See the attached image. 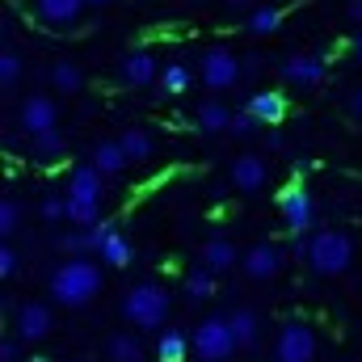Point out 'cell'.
Wrapping results in <instances>:
<instances>
[{
  "label": "cell",
  "mask_w": 362,
  "mask_h": 362,
  "mask_svg": "<svg viewBox=\"0 0 362 362\" xmlns=\"http://www.w3.org/2000/svg\"><path fill=\"white\" fill-rule=\"evenodd\" d=\"M59 249H64L68 257L93 253V245H89V228H81V232H68V236H59Z\"/></svg>",
  "instance_id": "cell-32"
},
{
  "label": "cell",
  "mask_w": 362,
  "mask_h": 362,
  "mask_svg": "<svg viewBox=\"0 0 362 362\" xmlns=\"http://www.w3.org/2000/svg\"><path fill=\"white\" fill-rule=\"evenodd\" d=\"M101 173L93 165H76L68 177V219L76 228H93L101 219Z\"/></svg>",
  "instance_id": "cell-3"
},
{
  "label": "cell",
  "mask_w": 362,
  "mask_h": 362,
  "mask_svg": "<svg viewBox=\"0 0 362 362\" xmlns=\"http://www.w3.org/2000/svg\"><path fill=\"white\" fill-rule=\"evenodd\" d=\"M245 30H249L253 38H270V34H278V30H282V8H274V4H257V8H249Z\"/></svg>",
  "instance_id": "cell-21"
},
{
  "label": "cell",
  "mask_w": 362,
  "mask_h": 362,
  "mask_svg": "<svg viewBox=\"0 0 362 362\" xmlns=\"http://www.w3.org/2000/svg\"><path fill=\"white\" fill-rule=\"evenodd\" d=\"M278 215H282L286 232H295V236H303V232L316 223V202H312V194H308L303 181H291V185L278 194Z\"/></svg>",
  "instance_id": "cell-8"
},
{
  "label": "cell",
  "mask_w": 362,
  "mask_h": 362,
  "mask_svg": "<svg viewBox=\"0 0 362 362\" xmlns=\"http://www.w3.org/2000/svg\"><path fill=\"white\" fill-rule=\"evenodd\" d=\"M185 295H189V299H211V295H215V274L206 270V266L189 270L185 274Z\"/></svg>",
  "instance_id": "cell-29"
},
{
  "label": "cell",
  "mask_w": 362,
  "mask_h": 362,
  "mask_svg": "<svg viewBox=\"0 0 362 362\" xmlns=\"http://www.w3.org/2000/svg\"><path fill=\"white\" fill-rule=\"evenodd\" d=\"M346 17H350L354 25H362V0H346Z\"/></svg>",
  "instance_id": "cell-36"
},
{
  "label": "cell",
  "mask_w": 362,
  "mask_h": 362,
  "mask_svg": "<svg viewBox=\"0 0 362 362\" xmlns=\"http://www.w3.org/2000/svg\"><path fill=\"white\" fill-rule=\"evenodd\" d=\"M228 320H232V333H236L240 350H253V346H257V337H262V320H257V312H249V308H236Z\"/></svg>",
  "instance_id": "cell-23"
},
{
  "label": "cell",
  "mask_w": 362,
  "mask_h": 362,
  "mask_svg": "<svg viewBox=\"0 0 362 362\" xmlns=\"http://www.w3.org/2000/svg\"><path fill=\"white\" fill-rule=\"evenodd\" d=\"M160 72H165V68H156V59H152L148 51H131V55L118 64V81H122L127 89H148L152 81H160Z\"/></svg>",
  "instance_id": "cell-12"
},
{
  "label": "cell",
  "mask_w": 362,
  "mask_h": 362,
  "mask_svg": "<svg viewBox=\"0 0 362 362\" xmlns=\"http://www.w3.org/2000/svg\"><path fill=\"white\" fill-rule=\"evenodd\" d=\"M38 215H42L47 223L68 219V194H47V198H42V206H38Z\"/></svg>",
  "instance_id": "cell-31"
},
{
  "label": "cell",
  "mask_w": 362,
  "mask_h": 362,
  "mask_svg": "<svg viewBox=\"0 0 362 362\" xmlns=\"http://www.w3.org/2000/svg\"><path fill=\"white\" fill-rule=\"evenodd\" d=\"M85 4H93V8H101V4H110V0H85Z\"/></svg>",
  "instance_id": "cell-41"
},
{
  "label": "cell",
  "mask_w": 362,
  "mask_h": 362,
  "mask_svg": "<svg viewBox=\"0 0 362 362\" xmlns=\"http://www.w3.org/2000/svg\"><path fill=\"white\" fill-rule=\"evenodd\" d=\"M85 8H89L85 0H34V17H38V21H47V25H55V30L76 25Z\"/></svg>",
  "instance_id": "cell-14"
},
{
  "label": "cell",
  "mask_w": 362,
  "mask_h": 362,
  "mask_svg": "<svg viewBox=\"0 0 362 362\" xmlns=\"http://www.w3.org/2000/svg\"><path fill=\"white\" fill-rule=\"evenodd\" d=\"M189 337L185 333H177V329H165L160 337H156V358L160 362H185V354H189Z\"/></svg>",
  "instance_id": "cell-26"
},
{
  "label": "cell",
  "mask_w": 362,
  "mask_h": 362,
  "mask_svg": "<svg viewBox=\"0 0 362 362\" xmlns=\"http://www.w3.org/2000/svg\"><path fill=\"white\" fill-rule=\"evenodd\" d=\"M350 114H354V118L362 122V85L354 89V97H350Z\"/></svg>",
  "instance_id": "cell-38"
},
{
  "label": "cell",
  "mask_w": 362,
  "mask_h": 362,
  "mask_svg": "<svg viewBox=\"0 0 362 362\" xmlns=\"http://www.w3.org/2000/svg\"><path fill=\"white\" fill-rule=\"evenodd\" d=\"M282 249L274 245V240H262V245H253V249H245V257H240V266H245V274L253 278V282H266V278H274V274H282Z\"/></svg>",
  "instance_id": "cell-11"
},
{
  "label": "cell",
  "mask_w": 362,
  "mask_h": 362,
  "mask_svg": "<svg viewBox=\"0 0 362 362\" xmlns=\"http://www.w3.org/2000/svg\"><path fill=\"white\" fill-rule=\"evenodd\" d=\"M198 76H202V85H206V89L223 93V89H236V85H240L245 64L236 59V51H228V47H211V51L202 55Z\"/></svg>",
  "instance_id": "cell-6"
},
{
  "label": "cell",
  "mask_w": 362,
  "mask_h": 362,
  "mask_svg": "<svg viewBox=\"0 0 362 362\" xmlns=\"http://www.w3.org/2000/svg\"><path fill=\"white\" fill-rule=\"evenodd\" d=\"M282 81L295 85V89H316L325 81V59L312 55V51H295L282 59Z\"/></svg>",
  "instance_id": "cell-10"
},
{
  "label": "cell",
  "mask_w": 362,
  "mask_h": 362,
  "mask_svg": "<svg viewBox=\"0 0 362 362\" xmlns=\"http://www.w3.org/2000/svg\"><path fill=\"white\" fill-rule=\"evenodd\" d=\"M17 223H21V206H17L13 198H4V202H0V236L8 240V236L17 232Z\"/></svg>",
  "instance_id": "cell-33"
},
{
  "label": "cell",
  "mask_w": 362,
  "mask_h": 362,
  "mask_svg": "<svg viewBox=\"0 0 362 362\" xmlns=\"http://www.w3.org/2000/svg\"><path fill=\"white\" fill-rule=\"evenodd\" d=\"M13 320H17V337L21 341H42L51 333V308L47 303H21Z\"/></svg>",
  "instance_id": "cell-15"
},
{
  "label": "cell",
  "mask_w": 362,
  "mask_h": 362,
  "mask_svg": "<svg viewBox=\"0 0 362 362\" xmlns=\"http://www.w3.org/2000/svg\"><path fill=\"white\" fill-rule=\"evenodd\" d=\"M350 51H354V59H358V64H362V25H358V34L350 38Z\"/></svg>",
  "instance_id": "cell-39"
},
{
  "label": "cell",
  "mask_w": 362,
  "mask_h": 362,
  "mask_svg": "<svg viewBox=\"0 0 362 362\" xmlns=\"http://www.w3.org/2000/svg\"><path fill=\"white\" fill-rule=\"evenodd\" d=\"M17 81H21V55H17V47H4L0 51V89H17Z\"/></svg>",
  "instance_id": "cell-30"
},
{
  "label": "cell",
  "mask_w": 362,
  "mask_h": 362,
  "mask_svg": "<svg viewBox=\"0 0 362 362\" xmlns=\"http://www.w3.org/2000/svg\"><path fill=\"white\" fill-rule=\"evenodd\" d=\"M17 127H21L25 139H38L47 131H59V105L51 97H42V93H30L17 105Z\"/></svg>",
  "instance_id": "cell-7"
},
{
  "label": "cell",
  "mask_w": 362,
  "mask_h": 362,
  "mask_svg": "<svg viewBox=\"0 0 362 362\" xmlns=\"http://www.w3.org/2000/svg\"><path fill=\"white\" fill-rule=\"evenodd\" d=\"M257 127H262V122H257L249 110H236V118H232V135H240V139H245V135H253Z\"/></svg>",
  "instance_id": "cell-34"
},
{
  "label": "cell",
  "mask_w": 362,
  "mask_h": 362,
  "mask_svg": "<svg viewBox=\"0 0 362 362\" xmlns=\"http://www.w3.org/2000/svg\"><path fill=\"white\" fill-rule=\"evenodd\" d=\"M245 110H249V114H253L262 127H274V122H282V118H286V97H282V93H274V89L253 93Z\"/></svg>",
  "instance_id": "cell-18"
},
{
  "label": "cell",
  "mask_w": 362,
  "mask_h": 362,
  "mask_svg": "<svg viewBox=\"0 0 362 362\" xmlns=\"http://www.w3.org/2000/svg\"><path fill=\"white\" fill-rule=\"evenodd\" d=\"M341 362H350V358H341Z\"/></svg>",
  "instance_id": "cell-43"
},
{
  "label": "cell",
  "mask_w": 362,
  "mask_h": 362,
  "mask_svg": "<svg viewBox=\"0 0 362 362\" xmlns=\"http://www.w3.org/2000/svg\"><path fill=\"white\" fill-rule=\"evenodd\" d=\"M202 266L211 274H223L236 266V245L228 240V236H211L206 245H202Z\"/></svg>",
  "instance_id": "cell-19"
},
{
  "label": "cell",
  "mask_w": 362,
  "mask_h": 362,
  "mask_svg": "<svg viewBox=\"0 0 362 362\" xmlns=\"http://www.w3.org/2000/svg\"><path fill=\"white\" fill-rule=\"evenodd\" d=\"M30 152H34V160H42V165H55V160H64V152H68V139H64V131H47V135L30 139Z\"/></svg>",
  "instance_id": "cell-24"
},
{
  "label": "cell",
  "mask_w": 362,
  "mask_h": 362,
  "mask_svg": "<svg viewBox=\"0 0 362 362\" xmlns=\"http://www.w3.org/2000/svg\"><path fill=\"white\" fill-rule=\"evenodd\" d=\"M118 139H122L131 165H144V160H152V152H156V144H152V135H148L144 127H131V131H122Z\"/></svg>",
  "instance_id": "cell-25"
},
{
  "label": "cell",
  "mask_w": 362,
  "mask_h": 362,
  "mask_svg": "<svg viewBox=\"0 0 362 362\" xmlns=\"http://www.w3.org/2000/svg\"><path fill=\"white\" fill-rule=\"evenodd\" d=\"M189 341H194V354H198L202 362H228L236 350H240V341H236L228 316H206V320L194 329Z\"/></svg>",
  "instance_id": "cell-5"
},
{
  "label": "cell",
  "mask_w": 362,
  "mask_h": 362,
  "mask_svg": "<svg viewBox=\"0 0 362 362\" xmlns=\"http://www.w3.org/2000/svg\"><path fill=\"white\" fill-rule=\"evenodd\" d=\"M223 4H228V8H249L253 0H223Z\"/></svg>",
  "instance_id": "cell-40"
},
{
  "label": "cell",
  "mask_w": 362,
  "mask_h": 362,
  "mask_svg": "<svg viewBox=\"0 0 362 362\" xmlns=\"http://www.w3.org/2000/svg\"><path fill=\"white\" fill-rule=\"evenodd\" d=\"M228 177H232V185H236L240 194H257V189L270 181V169H266V160H262V156L245 152V156H236V160H232Z\"/></svg>",
  "instance_id": "cell-13"
},
{
  "label": "cell",
  "mask_w": 362,
  "mask_h": 362,
  "mask_svg": "<svg viewBox=\"0 0 362 362\" xmlns=\"http://www.w3.org/2000/svg\"><path fill=\"white\" fill-rule=\"evenodd\" d=\"M232 118H236V110H228L223 101H202V105L194 110V127H198L202 135H219V131H232Z\"/></svg>",
  "instance_id": "cell-17"
},
{
  "label": "cell",
  "mask_w": 362,
  "mask_h": 362,
  "mask_svg": "<svg viewBox=\"0 0 362 362\" xmlns=\"http://www.w3.org/2000/svg\"><path fill=\"white\" fill-rule=\"evenodd\" d=\"M97 291H101V270L93 262H85V257H68L59 270L51 274V295L64 308H85V303L97 299Z\"/></svg>",
  "instance_id": "cell-1"
},
{
  "label": "cell",
  "mask_w": 362,
  "mask_h": 362,
  "mask_svg": "<svg viewBox=\"0 0 362 362\" xmlns=\"http://www.w3.org/2000/svg\"><path fill=\"white\" fill-rule=\"evenodd\" d=\"M97 257L105 262V266H114V270H122V266H131V257H135V249H131V240L114 228L110 236H105V245L97 249Z\"/></svg>",
  "instance_id": "cell-22"
},
{
  "label": "cell",
  "mask_w": 362,
  "mask_h": 362,
  "mask_svg": "<svg viewBox=\"0 0 362 362\" xmlns=\"http://www.w3.org/2000/svg\"><path fill=\"white\" fill-rule=\"evenodd\" d=\"M0 362H17V341H0Z\"/></svg>",
  "instance_id": "cell-37"
},
{
  "label": "cell",
  "mask_w": 362,
  "mask_h": 362,
  "mask_svg": "<svg viewBox=\"0 0 362 362\" xmlns=\"http://www.w3.org/2000/svg\"><path fill=\"white\" fill-rule=\"evenodd\" d=\"M189 85H194V76H189L185 64H169V68L160 72V93H165V97H181Z\"/></svg>",
  "instance_id": "cell-28"
},
{
  "label": "cell",
  "mask_w": 362,
  "mask_h": 362,
  "mask_svg": "<svg viewBox=\"0 0 362 362\" xmlns=\"http://www.w3.org/2000/svg\"><path fill=\"white\" fill-rule=\"evenodd\" d=\"M299 257H308V266L316 274L337 278V274L350 270V262H354V240L346 232H337V228H325L308 245H299Z\"/></svg>",
  "instance_id": "cell-2"
},
{
  "label": "cell",
  "mask_w": 362,
  "mask_h": 362,
  "mask_svg": "<svg viewBox=\"0 0 362 362\" xmlns=\"http://www.w3.org/2000/svg\"><path fill=\"white\" fill-rule=\"evenodd\" d=\"M17 274V253H13V245L4 240L0 245V278H13Z\"/></svg>",
  "instance_id": "cell-35"
},
{
  "label": "cell",
  "mask_w": 362,
  "mask_h": 362,
  "mask_svg": "<svg viewBox=\"0 0 362 362\" xmlns=\"http://www.w3.org/2000/svg\"><path fill=\"white\" fill-rule=\"evenodd\" d=\"M30 362H47V358H30Z\"/></svg>",
  "instance_id": "cell-42"
},
{
  "label": "cell",
  "mask_w": 362,
  "mask_h": 362,
  "mask_svg": "<svg viewBox=\"0 0 362 362\" xmlns=\"http://www.w3.org/2000/svg\"><path fill=\"white\" fill-rule=\"evenodd\" d=\"M51 89L64 93V97H76V93L85 89V72H81V64H72V59L51 64Z\"/></svg>",
  "instance_id": "cell-20"
},
{
  "label": "cell",
  "mask_w": 362,
  "mask_h": 362,
  "mask_svg": "<svg viewBox=\"0 0 362 362\" xmlns=\"http://www.w3.org/2000/svg\"><path fill=\"white\" fill-rule=\"evenodd\" d=\"M89 165L101 173V177H118V173L131 165V156H127L122 139H97V144H93V160Z\"/></svg>",
  "instance_id": "cell-16"
},
{
  "label": "cell",
  "mask_w": 362,
  "mask_h": 362,
  "mask_svg": "<svg viewBox=\"0 0 362 362\" xmlns=\"http://www.w3.org/2000/svg\"><path fill=\"white\" fill-rule=\"evenodd\" d=\"M274 362H316V329L303 320H291L278 329Z\"/></svg>",
  "instance_id": "cell-9"
},
{
  "label": "cell",
  "mask_w": 362,
  "mask_h": 362,
  "mask_svg": "<svg viewBox=\"0 0 362 362\" xmlns=\"http://www.w3.org/2000/svg\"><path fill=\"white\" fill-rule=\"evenodd\" d=\"M122 316L135 329H160L169 320V291L160 282H135L122 295Z\"/></svg>",
  "instance_id": "cell-4"
},
{
  "label": "cell",
  "mask_w": 362,
  "mask_h": 362,
  "mask_svg": "<svg viewBox=\"0 0 362 362\" xmlns=\"http://www.w3.org/2000/svg\"><path fill=\"white\" fill-rule=\"evenodd\" d=\"M105 354H110V362H144V346L135 333H114L105 341Z\"/></svg>",
  "instance_id": "cell-27"
}]
</instances>
